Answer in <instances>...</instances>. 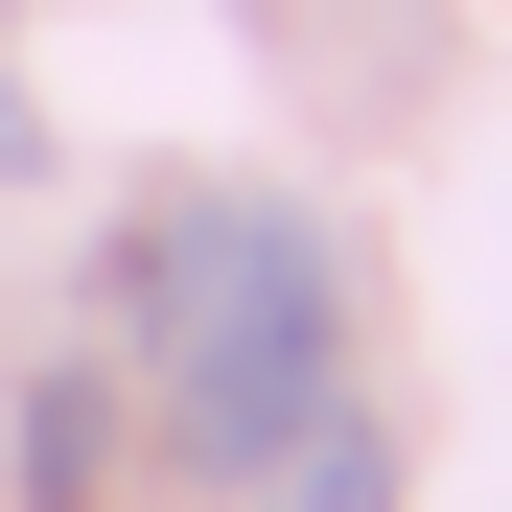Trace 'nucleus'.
I'll return each instance as SVG.
<instances>
[{"instance_id":"f03ea898","label":"nucleus","mask_w":512,"mask_h":512,"mask_svg":"<svg viewBox=\"0 0 512 512\" xmlns=\"http://www.w3.org/2000/svg\"><path fill=\"white\" fill-rule=\"evenodd\" d=\"M117 396H140V373H94V350L24 373V512H94V489H117Z\"/></svg>"},{"instance_id":"f257e3e1","label":"nucleus","mask_w":512,"mask_h":512,"mask_svg":"<svg viewBox=\"0 0 512 512\" xmlns=\"http://www.w3.org/2000/svg\"><path fill=\"white\" fill-rule=\"evenodd\" d=\"M117 326H140V396H163V466H210V489H256L326 396H350V256H326V210H280V187L140 210Z\"/></svg>"},{"instance_id":"20e7f679","label":"nucleus","mask_w":512,"mask_h":512,"mask_svg":"<svg viewBox=\"0 0 512 512\" xmlns=\"http://www.w3.org/2000/svg\"><path fill=\"white\" fill-rule=\"evenodd\" d=\"M0 187H47V117H24V94H0Z\"/></svg>"},{"instance_id":"7ed1b4c3","label":"nucleus","mask_w":512,"mask_h":512,"mask_svg":"<svg viewBox=\"0 0 512 512\" xmlns=\"http://www.w3.org/2000/svg\"><path fill=\"white\" fill-rule=\"evenodd\" d=\"M256 512H396V443H373V419H350V396H326V419H303V443H280V466H256Z\"/></svg>"}]
</instances>
